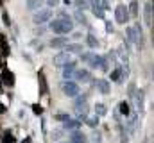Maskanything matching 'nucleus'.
<instances>
[{
	"instance_id": "7",
	"label": "nucleus",
	"mask_w": 154,
	"mask_h": 143,
	"mask_svg": "<svg viewBox=\"0 0 154 143\" xmlns=\"http://www.w3.org/2000/svg\"><path fill=\"white\" fill-rule=\"evenodd\" d=\"M115 20L116 23H120V25H124V23H127V20H129V13H127V7L125 5H116L115 7Z\"/></svg>"
},
{
	"instance_id": "31",
	"label": "nucleus",
	"mask_w": 154,
	"mask_h": 143,
	"mask_svg": "<svg viewBox=\"0 0 154 143\" xmlns=\"http://www.w3.org/2000/svg\"><path fill=\"white\" fill-rule=\"evenodd\" d=\"M100 9L102 11H109V2L108 0H100Z\"/></svg>"
},
{
	"instance_id": "3",
	"label": "nucleus",
	"mask_w": 154,
	"mask_h": 143,
	"mask_svg": "<svg viewBox=\"0 0 154 143\" xmlns=\"http://www.w3.org/2000/svg\"><path fill=\"white\" fill-rule=\"evenodd\" d=\"M81 59L90 66V68H93V70H97V68H100V65H102V61H104V57L102 56H99V54H95V52H81Z\"/></svg>"
},
{
	"instance_id": "11",
	"label": "nucleus",
	"mask_w": 154,
	"mask_h": 143,
	"mask_svg": "<svg viewBox=\"0 0 154 143\" xmlns=\"http://www.w3.org/2000/svg\"><path fill=\"white\" fill-rule=\"evenodd\" d=\"M66 43H68V38H66V36H56V38L50 39L48 45H50L52 48H63Z\"/></svg>"
},
{
	"instance_id": "21",
	"label": "nucleus",
	"mask_w": 154,
	"mask_h": 143,
	"mask_svg": "<svg viewBox=\"0 0 154 143\" xmlns=\"http://www.w3.org/2000/svg\"><path fill=\"white\" fill-rule=\"evenodd\" d=\"M118 109H120V114H124V116H129L131 114V106H129V102H120L118 104Z\"/></svg>"
},
{
	"instance_id": "4",
	"label": "nucleus",
	"mask_w": 154,
	"mask_h": 143,
	"mask_svg": "<svg viewBox=\"0 0 154 143\" xmlns=\"http://www.w3.org/2000/svg\"><path fill=\"white\" fill-rule=\"evenodd\" d=\"M61 90H63L65 97H68V99H74V97H77L81 93L79 82H75V81H63L61 82Z\"/></svg>"
},
{
	"instance_id": "2",
	"label": "nucleus",
	"mask_w": 154,
	"mask_h": 143,
	"mask_svg": "<svg viewBox=\"0 0 154 143\" xmlns=\"http://www.w3.org/2000/svg\"><path fill=\"white\" fill-rule=\"evenodd\" d=\"M125 36H127L129 43H134L138 48H142V45H143V34H142V25L140 23H134L133 27H127L125 29Z\"/></svg>"
},
{
	"instance_id": "18",
	"label": "nucleus",
	"mask_w": 154,
	"mask_h": 143,
	"mask_svg": "<svg viewBox=\"0 0 154 143\" xmlns=\"http://www.w3.org/2000/svg\"><path fill=\"white\" fill-rule=\"evenodd\" d=\"M133 97H136V106H138V111H140V113H143V106H145L143 91H136V95H133Z\"/></svg>"
},
{
	"instance_id": "16",
	"label": "nucleus",
	"mask_w": 154,
	"mask_h": 143,
	"mask_svg": "<svg viewBox=\"0 0 154 143\" xmlns=\"http://www.w3.org/2000/svg\"><path fill=\"white\" fill-rule=\"evenodd\" d=\"M97 88H99V91H100L102 95H109V91H111V84H109V81H106V79H100L99 84H97Z\"/></svg>"
},
{
	"instance_id": "22",
	"label": "nucleus",
	"mask_w": 154,
	"mask_h": 143,
	"mask_svg": "<svg viewBox=\"0 0 154 143\" xmlns=\"http://www.w3.org/2000/svg\"><path fill=\"white\" fill-rule=\"evenodd\" d=\"M86 138H90V140H86V143H100V138H102V136H100L99 131H93V132H91L90 136H86Z\"/></svg>"
},
{
	"instance_id": "26",
	"label": "nucleus",
	"mask_w": 154,
	"mask_h": 143,
	"mask_svg": "<svg viewBox=\"0 0 154 143\" xmlns=\"http://www.w3.org/2000/svg\"><path fill=\"white\" fill-rule=\"evenodd\" d=\"M74 2H75V7L79 11H84L86 7H90L88 5V0H74Z\"/></svg>"
},
{
	"instance_id": "28",
	"label": "nucleus",
	"mask_w": 154,
	"mask_h": 143,
	"mask_svg": "<svg viewBox=\"0 0 154 143\" xmlns=\"http://www.w3.org/2000/svg\"><path fill=\"white\" fill-rule=\"evenodd\" d=\"M109 79H111V81H118V82H120V79H122V77H120V68H115V70L111 72V73H109Z\"/></svg>"
},
{
	"instance_id": "17",
	"label": "nucleus",
	"mask_w": 154,
	"mask_h": 143,
	"mask_svg": "<svg viewBox=\"0 0 154 143\" xmlns=\"http://www.w3.org/2000/svg\"><path fill=\"white\" fill-rule=\"evenodd\" d=\"M74 20H75L79 25H86V23H88L86 14H84L82 11H79V9H75V11H74Z\"/></svg>"
},
{
	"instance_id": "15",
	"label": "nucleus",
	"mask_w": 154,
	"mask_h": 143,
	"mask_svg": "<svg viewBox=\"0 0 154 143\" xmlns=\"http://www.w3.org/2000/svg\"><path fill=\"white\" fill-rule=\"evenodd\" d=\"M81 125H82V123H81V120H77V118H74V120H72V118H68L66 122H63V127H65V129H68V131H77Z\"/></svg>"
},
{
	"instance_id": "27",
	"label": "nucleus",
	"mask_w": 154,
	"mask_h": 143,
	"mask_svg": "<svg viewBox=\"0 0 154 143\" xmlns=\"http://www.w3.org/2000/svg\"><path fill=\"white\" fill-rule=\"evenodd\" d=\"M4 77H5V84H7V86H13V84H14V77H13V73L4 72Z\"/></svg>"
},
{
	"instance_id": "8",
	"label": "nucleus",
	"mask_w": 154,
	"mask_h": 143,
	"mask_svg": "<svg viewBox=\"0 0 154 143\" xmlns=\"http://www.w3.org/2000/svg\"><path fill=\"white\" fill-rule=\"evenodd\" d=\"M75 70H77V61H70V63L63 68V77H65V81H74Z\"/></svg>"
},
{
	"instance_id": "5",
	"label": "nucleus",
	"mask_w": 154,
	"mask_h": 143,
	"mask_svg": "<svg viewBox=\"0 0 154 143\" xmlns=\"http://www.w3.org/2000/svg\"><path fill=\"white\" fill-rule=\"evenodd\" d=\"M50 18H52V9H38L34 18H32V22L36 25H43V23L50 22Z\"/></svg>"
},
{
	"instance_id": "13",
	"label": "nucleus",
	"mask_w": 154,
	"mask_h": 143,
	"mask_svg": "<svg viewBox=\"0 0 154 143\" xmlns=\"http://www.w3.org/2000/svg\"><path fill=\"white\" fill-rule=\"evenodd\" d=\"M86 134H82L79 129L77 131H72V134H70V143H86Z\"/></svg>"
},
{
	"instance_id": "30",
	"label": "nucleus",
	"mask_w": 154,
	"mask_h": 143,
	"mask_svg": "<svg viewBox=\"0 0 154 143\" xmlns=\"http://www.w3.org/2000/svg\"><path fill=\"white\" fill-rule=\"evenodd\" d=\"M61 138H63V131H57V129L52 131V140H54V141H57V140H61Z\"/></svg>"
},
{
	"instance_id": "32",
	"label": "nucleus",
	"mask_w": 154,
	"mask_h": 143,
	"mask_svg": "<svg viewBox=\"0 0 154 143\" xmlns=\"http://www.w3.org/2000/svg\"><path fill=\"white\" fill-rule=\"evenodd\" d=\"M45 2H47V5H48V7H57L61 0H45Z\"/></svg>"
},
{
	"instance_id": "24",
	"label": "nucleus",
	"mask_w": 154,
	"mask_h": 143,
	"mask_svg": "<svg viewBox=\"0 0 154 143\" xmlns=\"http://www.w3.org/2000/svg\"><path fill=\"white\" fill-rule=\"evenodd\" d=\"M106 113H108V107L104 106V104H100V102L95 104V114H97V116H104Z\"/></svg>"
},
{
	"instance_id": "25",
	"label": "nucleus",
	"mask_w": 154,
	"mask_h": 143,
	"mask_svg": "<svg viewBox=\"0 0 154 143\" xmlns=\"http://www.w3.org/2000/svg\"><path fill=\"white\" fill-rule=\"evenodd\" d=\"M84 120H86V123H88L91 129H95V127L99 125V118H97V116H86Z\"/></svg>"
},
{
	"instance_id": "29",
	"label": "nucleus",
	"mask_w": 154,
	"mask_h": 143,
	"mask_svg": "<svg viewBox=\"0 0 154 143\" xmlns=\"http://www.w3.org/2000/svg\"><path fill=\"white\" fill-rule=\"evenodd\" d=\"M54 118H56L57 122H66V120H68L70 116H68L66 113H56V116H54Z\"/></svg>"
},
{
	"instance_id": "20",
	"label": "nucleus",
	"mask_w": 154,
	"mask_h": 143,
	"mask_svg": "<svg viewBox=\"0 0 154 143\" xmlns=\"http://www.w3.org/2000/svg\"><path fill=\"white\" fill-rule=\"evenodd\" d=\"M127 13H129V16H133V18H136V16H138V2H136V0H133V2L129 4Z\"/></svg>"
},
{
	"instance_id": "19",
	"label": "nucleus",
	"mask_w": 154,
	"mask_h": 143,
	"mask_svg": "<svg viewBox=\"0 0 154 143\" xmlns=\"http://www.w3.org/2000/svg\"><path fill=\"white\" fill-rule=\"evenodd\" d=\"M25 4H27V9L29 11H38V9L43 7V0H27Z\"/></svg>"
},
{
	"instance_id": "6",
	"label": "nucleus",
	"mask_w": 154,
	"mask_h": 143,
	"mask_svg": "<svg viewBox=\"0 0 154 143\" xmlns=\"http://www.w3.org/2000/svg\"><path fill=\"white\" fill-rule=\"evenodd\" d=\"M52 61H54V65H56L57 68L63 70V68H65L70 61H74V59H72V54H68V52H57Z\"/></svg>"
},
{
	"instance_id": "12",
	"label": "nucleus",
	"mask_w": 154,
	"mask_h": 143,
	"mask_svg": "<svg viewBox=\"0 0 154 143\" xmlns=\"http://www.w3.org/2000/svg\"><path fill=\"white\" fill-rule=\"evenodd\" d=\"M63 48H65V52H68V54H81V52L84 50V47H82L81 43H66Z\"/></svg>"
},
{
	"instance_id": "34",
	"label": "nucleus",
	"mask_w": 154,
	"mask_h": 143,
	"mask_svg": "<svg viewBox=\"0 0 154 143\" xmlns=\"http://www.w3.org/2000/svg\"><path fill=\"white\" fill-rule=\"evenodd\" d=\"M61 143H70V141H61Z\"/></svg>"
},
{
	"instance_id": "14",
	"label": "nucleus",
	"mask_w": 154,
	"mask_h": 143,
	"mask_svg": "<svg viewBox=\"0 0 154 143\" xmlns=\"http://www.w3.org/2000/svg\"><path fill=\"white\" fill-rule=\"evenodd\" d=\"M143 13H145V25L151 27V25H152V2H147V4H145Z\"/></svg>"
},
{
	"instance_id": "9",
	"label": "nucleus",
	"mask_w": 154,
	"mask_h": 143,
	"mask_svg": "<svg viewBox=\"0 0 154 143\" xmlns=\"http://www.w3.org/2000/svg\"><path fill=\"white\" fill-rule=\"evenodd\" d=\"M74 81L75 82H90L91 81V73L86 70V68H77L75 70V75H74Z\"/></svg>"
},
{
	"instance_id": "33",
	"label": "nucleus",
	"mask_w": 154,
	"mask_h": 143,
	"mask_svg": "<svg viewBox=\"0 0 154 143\" xmlns=\"http://www.w3.org/2000/svg\"><path fill=\"white\" fill-rule=\"evenodd\" d=\"M34 113H41V107H39V106H34Z\"/></svg>"
},
{
	"instance_id": "23",
	"label": "nucleus",
	"mask_w": 154,
	"mask_h": 143,
	"mask_svg": "<svg viewBox=\"0 0 154 143\" xmlns=\"http://www.w3.org/2000/svg\"><path fill=\"white\" fill-rule=\"evenodd\" d=\"M86 45L91 47V48H97V47H99V39H97L93 34H88L86 36Z\"/></svg>"
},
{
	"instance_id": "1",
	"label": "nucleus",
	"mask_w": 154,
	"mask_h": 143,
	"mask_svg": "<svg viewBox=\"0 0 154 143\" xmlns=\"http://www.w3.org/2000/svg\"><path fill=\"white\" fill-rule=\"evenodd\" d=\"M48 29L59 36H66L74 31V20L72 18H56L48 23Z\"/></svg>"
},
{
	"instance_id": "10",
	"label": "nucleus",
	"mask_w": 154,
	"mask_h": 143,
	"mask_svg": "<svg viewBox=\"0 0 154 143\" xmlns=\"http://www.w3.org/2000/svg\"><path fill=\"white\" fill-rule=\"evenodd\" d=\"M74 113H75L77 120H84V118L88 116V104H86V102H84V104H75Z\"/></svg>"
}]
</instances>
